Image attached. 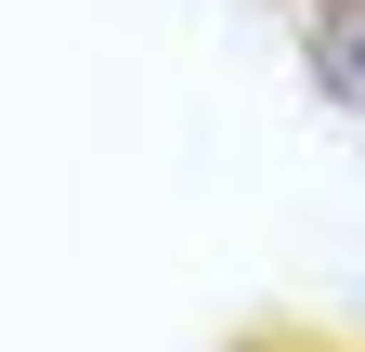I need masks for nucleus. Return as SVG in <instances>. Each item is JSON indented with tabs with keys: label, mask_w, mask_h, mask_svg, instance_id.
Listing matches in <instances>:
<instances>
[{
	"label": "nucleus",
	"mask_w": 365,
	"mask_h": 352,
	"mask_svg": "<svg viewBox=\"0 0 365 352\" xmlns=\"http://www.w3.org/2000/svg\"><path fill=\"white\" fill-rule=\"evenodd\" d=\"M313 39H327V78H339V92H365V0H327Z\"/></svg>",
	"instance_id": "1"
}]
</instances>
